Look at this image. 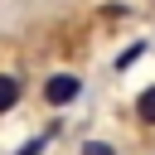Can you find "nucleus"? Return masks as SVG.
<instances>
[{
    "instance_id": "7ed1b4c3",
    "label": "nucleus",
    "mask_w": 155,
    "mask_h": 155,
    "mask_svg": "<svg viewBox=\"0 0 155 155\" xmlns=\"http://www.w3.org/2000/svg\"><path fill=\"white\" fill-rule=\"evenodd\" d=\"M136 116H140L145 126H155V87H145V92L136 97Z\"/></svg>"
},
{
    "instance_id": "f257e3e1",
    "label": "nucleus",
    "mask_w": 155,
    "mask_h": 155,
    "mask_svg": "<svg viewBox=\"0 0 155 155\" xmlns=\"http://www.w3.org/2000/svg\"><path fill=\"white\" fill-rule=\"evenodd\" d=\"M82 97V78L78 73H53L48 82H44V102L48 107H68V102H78Z\"/></svg>"
},
{
    "instance_id": "20e7f679",
    "label": "nucleus",
    "mask_w": 155,
    "mask_h": 155,
    "mask_svg": "<svg viewBox=\"0 0 155 155\" xmlns=\"http://www.w3.org/2000/svg\"><path fill=\"white\" fill-rule=\"evenodd\" d=\"M78 155H116V145H107V140H82Z\"/></svg>"
},
{
    "instance_id": "39448f33",
    "label": "nucleus",
    "mask_w": 155,
    "mask_h": 155,
    "mask_svg": "<svg viewBox=\"0 0 155 155\" xmlns=\"http://www.w3.org/2000/svg\"><path fill=\"white\" fill-rule=\"evenodd\" d=\"M44 145H48V136H39V140H24L15 155H44Z\"/></svg>"
},
{
    "instance_id": "f03ea898",
    "label": "nucleus",
    "mask_w": 155,
    "mask_h": 155,
    "mask_svg": "<svg viewBox=\"0 0 155 155\" xmlns=\"http://www.w3.org/2000/svg\"><path fill=\"white\" fill-rule=\"evenodd\" d=\"M19 92H24V82H19L15 73H0V111H10V107L19 102Z\"/></svg>"
}]
</instances>
